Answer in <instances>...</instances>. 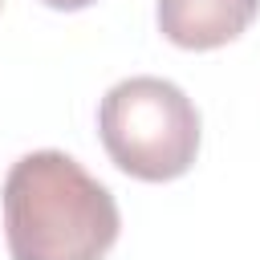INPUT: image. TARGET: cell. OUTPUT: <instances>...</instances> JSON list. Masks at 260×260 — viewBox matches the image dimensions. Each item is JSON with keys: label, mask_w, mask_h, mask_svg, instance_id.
Here are the masks:
<instances>
[{"label": "cell", "mask_w": 260, "mask_h": 260, "mask_svg": "<svg viewBox=\"0 0 260 260\" xmlns=\"http://www.w3.org/2000/svg\"><path fill=\"white\" fill-rule=\"evenodd\" d=\"M0 199L12 260H102L122 228L110 187L65 150L16 158Z\"/></svg>", "instance_id": "6da1fadb"}, {"label": "cell", "mask_w": 260, "mask_h": 260, "mask_svg": "<svg viewBox=\"0 0 260 260\" xmlns=\"http://www.w3.org/2000/svg\"><path fill=\"white\" fill-rule=\"evenodd\" d=\"M260 12V0H158V28L179 49H219Z\"/></svg>", "instance_id": "3957f363"}, {"label": "cell", "mask_w": 260, "mask_h": 260, "mask_svg": "<svg viewBox=\"0 0 260 260\" xmlns=\"http://www.w3.org/2000/svg\"><path fill=\"white\" fill-rule=\"evenodd\" d=\"M98 134L118 171L167 183L187 175L199 154V110L167 77H126L106 89Z\"/></svg>", "instance_id": "7a4b0ae2"}, {"label": "cell", "mask_w": 260, "mask_h": 260, "mask_svg": "<svg viewBox=\"0 0 260 260\" xmlns=\"http://www.w3.org/2000/svg\"><path fill=\"white\" fill-rule=\"evenodd\" d=\"M41 4H49V8H61V12H73V8H85V4H93V0H41Z\"/></svg>", "instance_id": "277c9868"}]
</instances>
